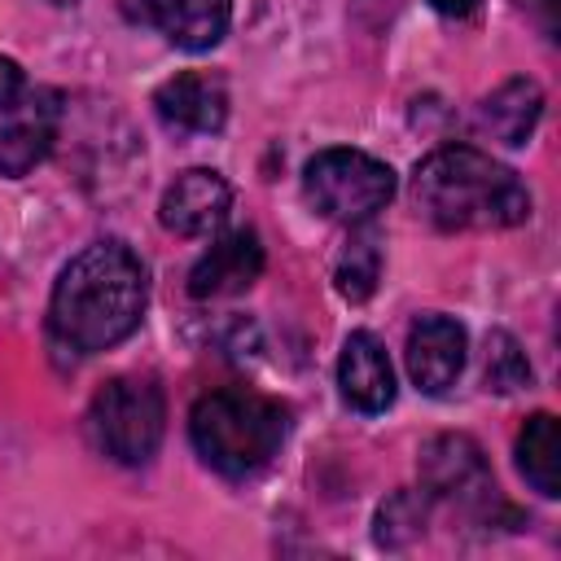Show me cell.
<instances>
[{
    "label": "cell",
    "instance_id": "cell-1",
    "mask_svg": "<svg viewBox=\"0 0 561 561\" xmlns=\"http://www.w3.org/2000/svg\"><path fill=\"white\" fill-rule=\"evenodd\" d=\"M149 302L140 259L123 241H96L66 263L48 302V329L61 346L96 355L136 333Z\"/></svg>",
    "mask_w": 561,
    "mask_h": 561
},
{
    "label": "cell",
    "instance_id": "cell-2",
    "mask_svg": "<svg viewBox=\"0 0 561 561\" xmlns=\"http://www.w3.org/2000/svg\"><path fill=\"white\" fill-rule=\"evenodd\" d=\"M412 197H416V210L447 232L513 228L530 215L526 184L504 162L469 145L434 149L412 175Z\"/></svg>",
    "mask_w": 561,
    "mask_h": 561
},
{
    "label": "cell",
    "instance_id": "cell-3",
    "mask_svg": "<svg viewBox=\"0 0 561 561\" xmlns=\"http://www.w3.org/2000/svg\"><path fill=\"white\" fill-rule=\"evenodd\" d=\"M289 430V416L276 399L254 390H210L188 412V434L202 460L228 478H245L263 469L280 438Z\"/></svg>",
    "mask_w": 561,
    "mask_h": 561
},
{
    "label": "cell",
    "instance_id": "cell-4",
    "mask_svg": "<svg viewBox=\"0 0 561 561\" xmlns=\"http://www.w3.org/2000/svg\"><path fill=\"white\" fill-rule=\"evenodd\" d=\"M162 390L149 377H114L96 390L88 425L96 447L118 465H145L162 443Z\"/></svg>",
    "mask_w": 561,
    "mask_h": 561
},
{
    "label": "cell",
    "instance_id": "cell-5",
    "mask_svg": "<svg viewBox=\"0 0 561 561\" xmlns=\"http://www.w3.org/2000/svg\"><path fill=\"white\" fill-rule=\"evenodd\" d=\"M302 193L324 219L364 224L394 197V171L359 149H324L307 162Z\"/></svg>",
    "mask_w": 561,
    "mask_h": 561
},
{
    "label": "cell",
    "instance_id": "cell-6",
    "mask_svg": "<svg viewBox=\"0 0 561 561\" xmlns=\"http://www.w3.org/2000/svg\"><path fill=\"white\" fill-rule=\"evenodd\" d=\"M421 482L430 495L478 508L495 495L491 465L469 434H438L421 447Z\"/></svg>",
    "mask_w": 561,
    "mask_h": 561
},
{
    "label": "cell",
    "instance_id": "cell-7",
    "mask_svg": "<svg viewBox=\"0 0 561 561\" xmlns=\"http://www.w3.org/2000/svg\"><path fill=\"white\" fill-rule=\"evenodd\" d=\"M228 206H232L228 180L219 171H210V167H193V171H180L167 184L158 219L175 237H206L228 219Z\"/></svg>",
    "mask_w": 561,
    "mask_h": 561
},
{
    "label": "cell",
    "instance_id": "cell-8",
    "mask_svg": "<svg viewBox=\"0 0 561 561\" xmlns=\"http://www.w3.org/2000/svg\"><path fill=\"white\" fill-rule=\"evenodd\" d=\"M263 272V241L254 228L224 232L188 272V294L193 298H228L241 294L259 280Z\"/></svg>",
    "mask_w": 561,
    "mask_h": 561
},
{
    "label": "cell",
    "instance_id": "cell-9",
    "mask_svg": "<svg viewBox=\"0 0 561 561\" xmlns=\"http://www.w3.org/2000/svg\"><path fill=\"white\" fill-rule=\"evenodd\" d=\"M465 329L451 316H421L408 329V373L425 394H447L465 368Z\"/></svg>",
    "mask_w": 561,
    "mask_h": 561
},
{
    "label": "cell",
    "instance_id": "cell-10",
    "mask_svg": "<svg viewBox=\"0 0 561 561\" xmlns=\"http://www.w3.org/2000/svg\"><path fill=\"white\" fill-rule=\"evenodd\" d=\"M153 105H158V118L175 131H219L224 118H228V92H224V79L219 75H202V70H188V75H175L167 79L158 92H153Z\"/></svg>",
    "mask_w": 561,
    "mask_h": 561
},
{
    "label": "cell",
    "instance_id": "cell-11",
    "mask_svg": "<svg viewBox=\"0 0 561 561\" xmlns=\"http://www.w3.org/2000/svg\"><path fill=\"white\" fill-rule=\"evenodd\" d=\"M337 386L342 399L359 412H386L394 403V368L386 359V346L373 333H351L337 359Z\"/></svg>",
    "mask_w": 561,
    "mask_h": 561
},
{
    "label": "cell",
    "instance_id": "cell-12",
    "mask_svg": "<svg viewBox=\"0 0 561 561\" xmlns=\"http://www.w3.org/2000/svg\"><path fill=\"white\" fill-rule=\"evenodd\" d=\"M149 18L175 48L202 53L224 39L232 0H149Z\"/></svg>",
    "mask_w": 561,
    "mask_h": 561
},
{
    "label": "cell",
    "instance_id": "cell-13",
    "mask_svg": "<svg viewBox=\"0 0 561 561\" xmlns=\"http://www.w3.org/2000/svg\"><path fill=\"white\" fill-rule=\"evenodd\" d=\"M539 114H543V92L535 79H508L482 101V123L504 145H526Z\"/></svg>",
    "mask_w": 561,
    "mask_h": 561
},
{
    "label": "cell",
    "instance_id": "cell-14",
    "mask_svg": "<svg viewBox=\"0 0 561 561\" xmlns=\"http://www.w3.org/2000/svg\"><path fill=\"white\" fill-rule=\"evenodd\" d=\"M517 469L539 495H561V430L557 416L535 412L517 434Z\"/></svg>",
    "mask_w": 561,
    "mask_h": 561
},
{
    "label": "cell",
    "instance_id": "cell-15",
    "mask_svg": "<svg viewBox=\"0 0 561 561\" xmlns=\"http://www.w3.org/2000/svg\"><path fill=\"white\" fill-rule=\"evenodd\" d=\"M333 280H337V294L351 298V302H364L377 289V280H381V237L373 228L351 232V241L337 250Z\"/></svg>",
    "mask_w": 561,
    "mask_h": 561
},
{
    "label": "cell",
    "instance_id": "cell-16",
    "mask_svg": "<svg viewBox=\"0 0 561 561\" xmlns=\"http://www.w3.org/2000/svg\"><path fill=\"white\" fill-rule=\"evenodd\" d=\"M53 149V123L48 118H22L0 131V175L18 180L35 162H44Z\"/></svg>",
    "mask_w": 561,
    "mask_h": 561
},
{
    "label": "cell",
    "instance_id": "cell-17",
    "mask_svg": "<svg viewBox=\"0 0 561 561\" xmlns=\"http://www.w3.org/2000/svg\"><path fill=\"white\" fill-rule=\"evenodd\" d=\"M486 381H491V390H500V394L530 386V364H526L522 346H517L504 329H495V333L486 337Z\"/></svg>",
    "mask_w": 561,
    "mask_h": 561
},
{
    "label": "cell",
    "instance_id": "cell-18",
    "mask_svg": "<svg viewBox=\"0 0 561 561\" xmlns=\"http://www.w3.org/2000/svg\"><path fill=\"white\" fill-rule=\"evenodd\" d=\"M421 526H425V500H416L412 491L390 495L377 513V539L381 543H403V535H416Z\"/></svg>",
    "mask_w": 561,
    "mask_h": 561
},
{
    "label": "cell",
    "instance_id": "cell-19",
    "mask_svg": "<svg viewBox=\"0 0 561 561\" xmlns=\"http://www.w3.org/2000/svg\"><path fill=\"white\" fill-rule=\"evenodd\" d=\"M18 96H22V70H18V61L0 57V110H9Z\"/></svg>",
    "mask_w": 561,
    "mask_h": 561
},
{
    "label": "cell",
    "instance_id": "cell-20",
    "mask_svg": "<svg viewBox=\"0 0 561 561\" xmlns=\"http://www.w3.org/2000/svg\"><path fill=\"white\" fill-rule=\"evenodd\" d=\"M438 13H447V18H469L473 9H478V0H430Z\"/></svg>",
    "mask_w": 561,
    "mask_h": 561
},
{
    "label": "cell",
    "instance_id": "cell-21",
    "mask_svg": "<svg viewBox=\"0 0 561 561\" xmlns=\"http://www.w3.org/2000/svg\"><path fill=\"white\" fill-rule=\"evenodd\" d=\"M539 4H548V9H552V4H557V0H539Z\"/></svg>",
    "mask_w": 561,
    "mask_h": 561
},
{
    "label": "cell",
    "instance_id": "cell-22",
    "mask_svg": "<svg viewBox=\"0 0 561 561\" xmlns=\"http://www.w3.org/2000/svg\"><path fill=\"white\" fill-rule=\"evenodd\" d=\"M57 4H75V0H57Z\"/></svg>",
    "mask_w": 561,
    "mask_h": 561
}]
</instances>
